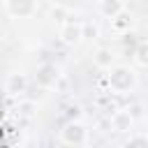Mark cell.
Segmentation results:
<instances>
[{
	"instance_id": "1",
	"label": "cell",
	"mask_w": 148,
	"mask_h": 148,
	"mask_svg": "<svg viewBox=\"0 0 148 148\" xmlns=\"http://www.w3.org/2000/svg\"><path fill=\"white\" fill-rule=\"evenodd\" d=\"M53 74H56V69H53V67H42V69H39V76H37V79H39L42 83H49L51 79H56Z\"/></svg>"
},
{
	"instance_id": "2",
	"label": "cell",
	"mask_w": 148,
	"mask_h": 148,
	"mask_svg": "<svg viewBox=\"0 0 148 148\" xmlns=\"http://www.w3.org/2000/svg\"><path fill=\"white\" fill-rule=\"evenodd\" d=\"M67 141H81V127L79 125H69L67 127Z\"/></svg>"
},
{
	"instance_id": "3",
	"label": "cell",
	"mask_w": 148,
	"mask_h": 148,
	"mask_svg": "<svg viewBox=\"0 0 148 148\" xmlns=\"http://www.w3.org/2000/svg\"><path fill=\"white\" fill-rule=\"evenodd\" d=\"M23 86H25L23 76H14V79H12V83H9V92H21V90H23Z\"/></svg>"
},
{
	"instance_id": "4",
	"label": "cell",
	"mask_w": 148,
	"mask_h": 148,
	"mask_svg": "<svg viewBox=\"0 0 148 148\" xmlns=\"http://www.w3.org/2000/svg\"><path fill=\"white\" fill-rule=\"evenodd\" d=\"M79 35H81V32H79L76 28H67V30H65V39H67V42H76Z\"/></svg>"
},
{
	"instance_id": "5",
	"label": "cell",
	"mask_w": 148,
	"mask_h": 148,
	"mask_svg": "<svg viewBox=\"0 0 148 148\" xmlns=\"http://www.w3.org/2000/svg\"><path fill=\"white\" fill-rule=\"evenodd\" d=\"M104 12L109 14V12H118V2H106L104 5Z\"/></svg>"
},
{
	"instance_id": "6",
	"label": "cell",
	"mask_w": 148,
	"mask_h": 148,
	"mask_svg": "<svg viewBox=\"0 0 148 148\" xmlns=\"http://www.w3.org/2000/svg\"><path fill=\"white\" fill-rule=\"evenodd\" d=\"M106 56H109V53H106V51H102V53H99V62H106V60H109Z\"/></svg>"
}]
</instances>
